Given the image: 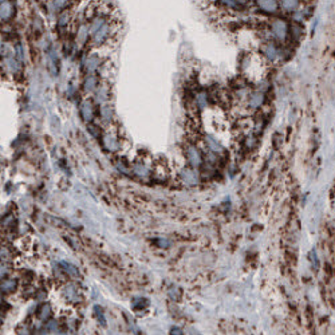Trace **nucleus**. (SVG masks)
Masks as SVG:
<instances>
[{
	"label": "nucleus",
	"mask_w": 335,
	"mask_h": 335,
	"mask_svg": "<svg viewBox=\"0 0 335 335\" xmlns=\"http://www.w3.org/2000/svg\"><path fill=\"white\" fill-rule=\"evenodd\" d=\"M271 38L272 40H278V42H285L288 36H290L291 26L290 23L285 19H280V17H275L272 20H269L267 24Z\"/></svg>",
	"instance_id": "obj_1"
},
{
	"label": "nucleus",
	"mask_w": 335,
	"mask_h": 335,
	"mask_svg": "<svg viewBox=\"0 0 335 335\" xmlns=\"http://www.w3.org/2000/svg\"><path fill=\"white\" fill-rule=\"evenodd\" d=\"M251 4L256 11L262 12L264 15L274 17L280 12L279 1L278 0H251Z\"/></svg>",
	"instance_id": "obj_2"
},
{
	"label": "nucleus",
	"mask_w": 335,
	"mask_h": 335,
	"mask_svg": "<svg viewBox=\"0 0 335 335\" xmlns=\"http://www.w3.org/2000/svg\"><path fill=\"white\" fill-rule=\"evenodd\" d=\"M260 52L262 55L267 59L268 62H275L280 58V49L275 45L274 40H266L262 46H260Z\"/></svg>",
	"instance_id": "obj_3"
},
{
	"label": "nucleus",
	"mask_w": 335,
	"mask_h": 335,
	"mask_svg": "<svg viewBox=\"0 0 335 335\" xmlns=\"http://www.w3.org/2000/svg\"><path fill=\"white\" fill-rule=\"evenodd\" d=\"M264 100H266V95H264V93L260 91V90H256V91H253V93H251V94L248 95L247 105H248L250 109L256 110V109H260V107L264 105Z\"/></svg>",
	"instance_id": "obj_4"
},
{
	"label": "nucleus",
	"mask_w": 335,
	"mask_h": 335,
	"mask_svg": "<svg viewBox=\"0 0 335 335\" xmlns=\"http://www.w3.org/2000/svg\"><path fill=\"white\" fill-rule=\"evenodd\" d=\"M278 1H279L280 12L291 14V15L302 7V0H278Z\"/></svg>",
	"instance_id": "obj_5"
},
{
	"label": "nucleus",
	"mask_w": 335,
	"mask_h": 335,
	"mask_svg": "<svg viewBox=\"0 0 335 335\" xmlns=\"http://www.w3.org/2000/svg\"><path fill=\"white\" fill-rule=\"evenodd\" d=\"M186 158H188V161L193 167H200L201 164H202V156H201L200 151L195 145L188 146V149H186Z\"/></svg>",
	"instance_id": "obj_6"
},
{
	"label": "nucleus",
	"mask_w": 335,
	"mask_h": 335,
	"mask_svg": "<svg viewBox=\"0 0 335 335\" xmlns=\"http://www.w3.org/2000/svg\"><path fill=\"white\" fill-rule=\"evenodd\" d=\"M52 4H54V8H55L56 12H63L67 11V10H71L74 11V8L77 7V4H79V0H52Z\"/></svg>",
	"instance_id": "obj_7"
},
{
	"label": "nucleus",
	"mask_w": 335,
	"mask_h": 335,
	"mask_svg": "<svg viewBox=\"0 0 335 335\" xmlns=\"http://www.w3.org/2000/svg\"><path fill=\"white\" fill-rule=\"evenodd\" d=\"M205 144H207L208 149L212 151V153H221L224 151L223 146L218 144V140H215L212 137H207L205 138Z\"/></svg>",
	"instance_id": "obj_8"
},
{
	"label": "nucleus",
	"mask_w": 335,
	"mask_h": 335,
	"mask_svg": "<svg viewBox=\"0 0 335 335\" xmlns=\"http://www.w3.org/2000/svg\"><path fill=\"white\" fill-rule=\"evenodd\" d=\"M12 17V6L10 1L1 3V20H7Z\"/></svg>",
	"instance_id": "obj_9"
},
{
	"label": "nucleus",
	"mask_w": 335,
	"mask_h": 335,
	"mask_svg": "<svg viewBox=\"0 0 335 335\" xmlns=\"http://www.w3.org/2000/svg\"><path fill=\"white\" fill-rule=\"evenodd\" d=\"M196 105H197V107H200V109H205L208 105V95L207 93H199V94H196Z\"/></svg>",
	"instance_id": "obj_10"
},
{
	"label": "nucleus",
	"mask_w": 335,
	"mask_h": 335,
	"mask_svg": "<svg viewBox=\"0 0 335 335\" xmlns=\"http://www.w3.org/2000/svg\"><path fill=\"white\" fill-rule=\"evenodd\" d=\"M81 114H82V117L84 119H91V117H93V106H91V103L84 102L82 107H81Z\"/></svg>",
	"instance_id": "obj_11"
},
{
	"label": "nucleus",
	"mask_w": 335,
	"mask_h": 335,
	"mask_svg": "<svg viewBox=\"0 0 335 335\" xmlns=\"http://www.w3.org/2000/svg\"><path fill=\"white\" fill-rule=\"evenodd\" d=\"M95 84H97V79H95L94 77H91V75H90L89 79H87V81H86V84H84V89L91 91V90L95 87Z\"/></svg>",
	"instance_id": "obj_12"
},
{
	"label": "nucleus",
	"mask_w": 335,
	"mask_h": 335,
	"mask_svg": "<svg viewBox=\"0 0 335 335\" xmlns=\"http://www.w3.org/2000/svg\"><path fill=\"white\" fill-rule=\"evenodd\" d=\"M62 267H65L63 269L66 271V272H68L70 275H77V268L74 267V266H71V264H68V263H62Z\"/></svg>",
	"instance_id": "obj_13"
},
{
	"label": "nucleus",
	"mask_w": 335,
	"mask_h": 335,
	"mask_svg": "<svg viewBox=\"0 0 335 335\" xmlns=\"http://www.w3.org/2000/svg\"><path fill=\"white\" fill-rule=\"evenodd\" d=\"M185 180L188 181V183H190V184H195L196 181H197V176H196L195 172H186L185 173Z\"/></svg>",
	"instance_id": "obj_14"
},
{
	"label": "nucleus",
	"mask_w": 335,
	"mask_h": 335,
	"mask_svg": "<svg viewBox=\"0 0 335 335\" xmlns=\"http://www.w3.org/2000/svg\"><path fill=\"white\" fill-rule=\"evenodd\" d=\"M315 0H302V3H304V4H313Z\"/></svg>",
	"instance_id": "obj_15"
}]
</instances>
